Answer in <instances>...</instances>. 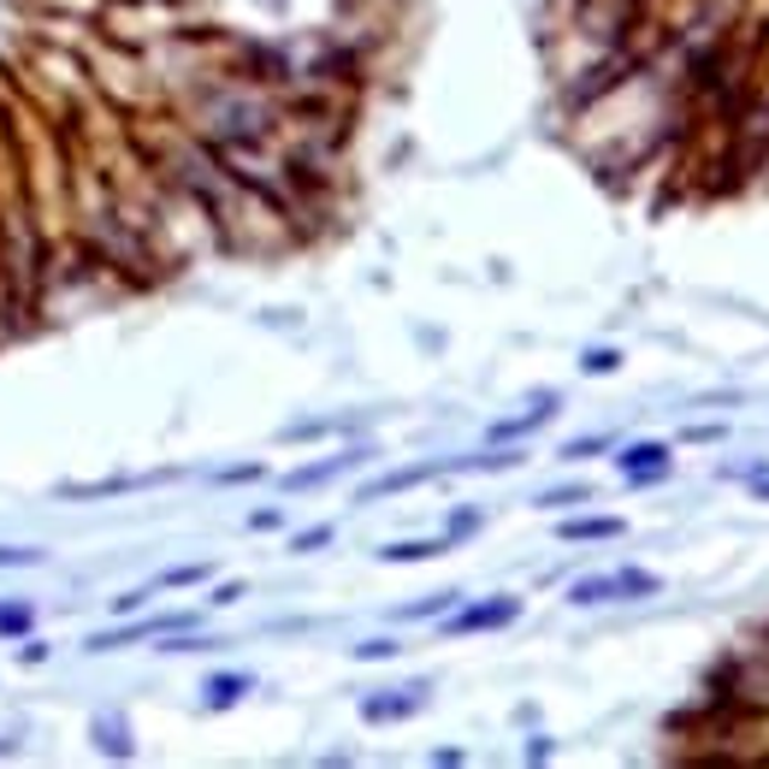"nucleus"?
<instances>
[{"label":"nucleus","mask_w":769,"mask_h":769,"mask_svg":"<svg viewBox=\"0 0 769 769\" xmlns=\"http://www.w3.org/2000/svg\"><path fill=\"white\" fill-rule=\"evenodd\" d=\"M657 592V574H640V569H622V574H592V580H574V604H615V597H652Z\"/></svg>","instance_id":"1"},{"label":"nucleus","mask_w":769,"mask_h":769,"mask_svg":"<svg viewBox=\"0 0 769 769\" xmlns=\"http://www.w3.org/2000/svg\"><path fill=\"white\" fill-rule=\"evenodd\" d=\"M521 615V597H491V604H474V610H456L450 615V634H486V627H503Z\"/></svg>","instance_id":"2"},{"label":"nucleus","mask_w":769,"mask_h":769,"mask_svg":"<svg viewBox=\"0 0 769 769\" xmlns=\"http://www.w3.org/2000/svg\"><path fill=\"white\" fill-rule=\"evenodd\" d=\"M615 468H622L627 480H657V474H669V450H663V444H627V450L615 456Z\"/></svg>","instance_id":"3"},{"label":"nucleus","mask_w":769,"mask_h":769,"mask_svg":"<svg viewBox=\"0 0 769 769\" xmlns=\"http://www.w3.org/2000/svg\"><path fill=\"white\" fill-rule=\"evenodd\" d=\"M420 705H426L420 687H403V698H367L362 716H367V723H391V716H415Z\"/></svg>","instance_id":"4"},{"label":"nucleus","mask_w":769,"mask_h":769,"mask_svg":"<svg viewBox=\"0 0 769 769\" xmlns=\"http://www.w3.org/2000/svg\"><path fill=\"white\" fill-rule=\"evenodd\" d=\"M362 461V450H344V456H332V461H320V468H302V474H290L284 486H320V480H332V474H344Z\"/></svg>","instance_id":"5"},{"label":"nucleus","mask_w":769,"mask_h":769,"mask_svg":"<svg viewBox=\"0 0 769 769\" xmlns=\"http://www.w3.org/2000/svg\"><path fill=\"white\" fill-rule=\"evenodd\" d=\"M622 521L615 516H592V521H562V539H615Z\"/></svg>","instance_id":"6"},{"label":"nucleus","mask_w":769,"mask_h":769,"mask_svg":"<svg viewBox=\"0 0 769 769\" xmlns=\"http://www.w3.org/2000/svg\"><path fill=\"white\" fill-rule=\"evenodd\" d=\"M444 551V539H408V544H385V562H426V557H438Z\"/></svg>","instance_id":"7"},{"label":"nucleus","mask_w":769,"mask_h":769,"mask_svg":"<svg viewBox=\"0 0 769 769\" xmlns=\"http://www.w3.org/2000/svg\"><path fill=\"white\" fill-rule=\"evenodd\" d=\"M551 408H557V397H539L521 420H503V426H498V438H521V433H533L539 420H551Z\"/></svg>","instance_id":"8"},{"label":"nucleus","mask_w":769,"mask_h":769,"mask_svg":"<svg viewBox=\"0 0 769 769\" xmlns=\"http://www.w3.org/2000/svg\"><path fill=\"white\" fill-rule=\"evenodd\" d=\"M243 687H249V675H219V680H208V705L219 710V705H237L243 698Z\"/></svg>","instance_id":"9"},{"label":"nucleus","mask_w":769,"mask_h":769,"mask_svg":"<svg viewBox=\"0 0 769 769\" xmlns=\"http://www.w3.org/2000/svg\"><path fill=\"white\" fill-rule=\"evenodd\" d=\"M0 634H30V610H0Z\"/></svg>","instance_id":"10"},{"label":"nucleus","mask_w":769,"mask_h":769,"mask_svg":"<svg viewBox=\"0 0 769 769\" xmlns=\"http://www.w3.org/2000/svg\"><path fill=\"white\" fill-rule=\"evenodd\" d=\"M320 544H332V527H308V533H297V551H320Z\"/></svg>","instance_id":"11"},{"label":"nucleus","mask_w":769,"mask_h":769,"mask_svg":"<svg viewBox=\"0 0 769 769\" xmlns=\"http://www.w3.org/2000/svg\"><path fill=\"white\" fill-rule=\"evenodd\" d=\"M580 367H586V373H610V367H615V350H592Z\"/></svg>","instance_id":"12"},{"label":"nucleus","mask_w":769,"mask_h":769,"mask_svg":"<svg viewBox=\"0 0 769 769\" xmlns=\"http://www.w3.org/2000/svg\"><path fill=\"white\" fill-rule=\"evenodd\" d=\"M391 652H397V645H391V640H373V645H355V657H391Z\"/></svg>","instance_id":"13"},{"label":"nucleus","mask_w":769,"mask_h":769,"mask_svg":"<svg viewBox=\"0 0 769 769\" xmlns=\"http://www.w3.org/2000/svg\"><path fill=\"white\" fill-rule=\"evenodd\" d=\"M12 562H42V551H0V569H12Z\"/></svg>","instance_id":"14"},{"label":"nucleus","mask_w":769,"mask_h":769,"mask_svg":"<svg viewBox=\"0 0 769 769\" xmlns=\"http://www.w3.org/2000/svg\"><path fill=\"white\" fill-rule=\"evenodd\" d=\"M592 450H604V438H580V444H569L562 456H592Z\"/></svg>","instance_id":"15"},{"label":"nucleus","mask_w":769,"mask_h":769,"mask_svg":"<svg viewBox=\"0 0 769 769\" xmlns=\"http://www.w3.org/2000/svg\"><path fill=\"white\" fill-rule=\"evenodd\" d=\"M763 498H769V486H763Z\"/></svg>","instance_id":"16"}]
</instances>
